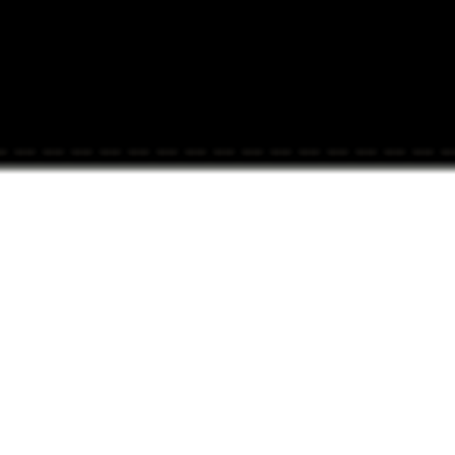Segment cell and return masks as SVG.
I'll return each instance as SVG.
<instances>
[]
</instances>
